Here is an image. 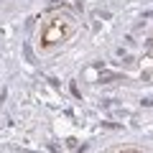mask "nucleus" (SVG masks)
Wrapping results in <instances>:
<instances>
[{"mask_svg": "<svg viewBox=\"0 0 153 153\" xmlns=\"http://www.w3.org/2000/svg\"><path fill=\"white\" fill-rule=\"evenodd\" d=\"M120 153H140L138 148H125V151H120Z\"/></svg>", "mask_w": 153, "mask_h": 153, "instance_id": "nucleus-2", "label": "nucleus"}, {"mask_svg": "<svg viewBox=\"0 0 153 153\" xmlns=\"http://www.w3.org/2000/svg\"><path fill=\"white\" fill-rule=\"evenodd\" d=\"M79 31V21L71 10L66 8H56L49 10L38 18L36 33H33V44H36L38 54H51L54 49L64 46L74 33Z\"/></svg>", "mask_w": 153, "mask_h": 153, "instance_id": "nucleus-1", "label": "nucleus"}]
</instances>
